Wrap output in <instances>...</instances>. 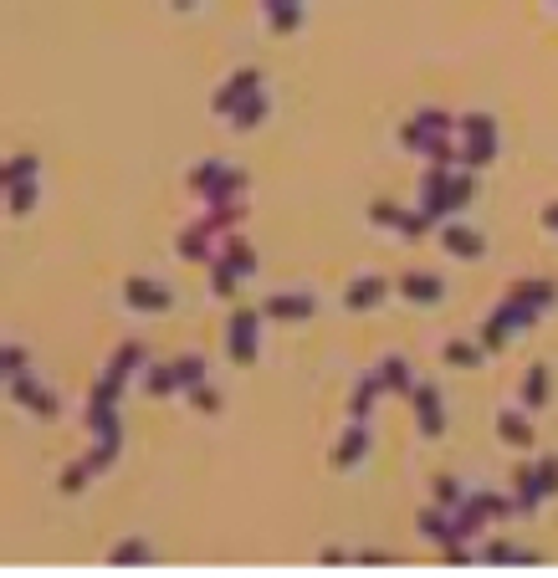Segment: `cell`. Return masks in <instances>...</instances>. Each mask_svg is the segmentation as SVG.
Returning a JSON list of instances; mask_svg holds the SVG:
<instances>
[{"label": "cell", "mask_w": 558, "mask_h": 578, "mask_svg": "<svg viewBox=\"0 0 558 578\" xmlns=\"http://www.w3.org/2000/svg\"><path fill=\"white\" fill-rule=\"evenodd\" d=\"M441 133H456V118H451L446 108H420V113H410V123L400 128V144H405L410 154H425V149H431V139H441Z\"/></svg>", "instance_id": "cell-1"}, {"label": "cell", "mask_w": 558, "mask_h": 578, "mask_svg": "<svg viewBox=\"0 0 558 578\" xmlns=\"http://www.w3.org/2000/svg\"><path fill=\"white\" fill-rule=\"evenodd\" d=\"M256 328H262V307H236L226 323V353L231 364H256Z\"/></svg>", "instance_id": "cell-2"}, {"label": "cell", "mask_w": 558, "mask_h": 578, "mask_svg": "<svg viewBox=\"0 0 558 578\" xmlns=\"http://www.w3.org/2000/svg\"><path fill=\"white\" fill-rule=\"evenodd\" d=\"M6 389H11V399H16V405H21L26 415H41V420H52V415L62 410V405H57V394H52L47 384H36L26 369H21V374H11V379H6Z\"/></svg>", "instance_id": "cell-3"}, {"label": "cell", "mask_w": 558, "mask_h": 578, "mask_svg": "<svg viewBox=\"0 0 558 578\" xmlns=\"http://www.w3.org/2000/svg\"><path fill=\"white\" fill-rule=\"evenodd\" d=\"M123 302L134 307V313H169V307H175V292L159 287L154 277H123Z\"/></svg>", "instance_id": "cell-4"}, {"label": "cell", "mask_w": 558, "mask_h": 578, "mask_svg": "<svg viewBox=\"0 0 558 578\" xmlns=\"http://www.w3.org/2000/svg\"><path fill=\"white\" fill-rule=\"evenodd\" d=\"M410 410H415V425H420L425 440L446 435V405H441V394H436L431 384H415V389H410Z\"/></svg>", "instance_id": "cell-5"}, {"label": "cell", "mask_w": 558, "mask_h": 578, "mask_svg": "<svg viewBox=\"0 0 558 578\" xmlns=\"http://www.w3.org/2000/svg\"><path fill=\"white\" fill-rule=\"evenodd\" d=\"M256 87H262V72H256V67H241V72H231L221 87H216V98H210V113H236V103L241 98H251L256 93Z\"/></svg>", "instance_id": "cell-6"}, {"label": "cell", "mask_w": 558, "mask_h": 578, "mask_svg": "<svg viewBox=\"0 0 558 578\" xmlns=\"http://www.w3.org/2000/svg\"><path fill=\"white\" fill-rule=\"evenodd\" d=\"M318 313V297L313 292H272L262 302V318H277V323H303Z\"/></svg>", "instance_id": "cell-7"}, {"label": "cell", "mask_w": 558, "mask_h": 578, "mask_svg": "<svg viewBox=\"0 0 558 578\" xmlns=\"http://www.w3.org/2000/svg\"><path fill=\"white\" fill-rule=\"evenodd\" d=\"M441 251L456 256V261H482V256H487V241H482V231L461 226V220H446V226H441Z\"/></svg>", "instance_id": "cell-8"}, {"label": "cell", "mask_w": 558, "mask_h": 578, "mask_svg": "<svg viewBox=\"0 0 558 578\" xmlns=\"http://www.w3.org/2000/svg\"><path fill=\"white\" fill-rule=\"evenodd\" d=\"M364 456H369V420H349L343 440L333 446V466H338V471H354Z\"/></svg>", "instance_id": "cell-9"}, {"label": "cell", "mask_w": 558, "mask_h": 578, "mask_svg": "<svg viewBox=\"0 0 558 578\" xmlns=\"http://www.w3.org/2000/svg\"><path fill=\"white\" fill-rule=\"evenodd\" d=\"M395 292H400L405 302H420V307H436V302L446 297V282H441L436 272H405V277L395 282Z\"/></svg>", "instance_id": "cell-10"}, {"label": "cell", "mask_w": 558, "mask_h": 578, "mask_svg": "<svg viewBox=\"0 0 558 578\" xmlns=\"http://www.w3.org/2000/svg\"><path fill=\"white\" fill-rule=\"evenodd\" d=\"M384 297H390V282L384 277H354L343 287V307H349V313H369V307H379Z\"/></svg>", "instance_id": "cell-11"}, {"label": "cell", "mask_w": 558, "mask_h": 578, "mask_svg": "<svg viewBox=\"0 0 558 578\" xmlns=\"http://www.w3.org/2000/svg\"><path fill=\"white\" fill-rule=\"evenodd\" d=\"M482 563H497V568H538L543 558H538L533 548H518V543L487 538V543H482Z\"/></svg>", "instance_id": "cell-12"}, {"label": "cell", "mask_w": 558, "mask_h": 578, "mask_svg": "<svg viewBox=\"0 0 558 578\" xmlns=\"http://www.w3.org/2000/svg\"><path fill=\"white\" fill-rule=\"evenodd\" d=\"M497 435L507 440L512 451H533V420L523 415V410H497Z\"/></svg>", "instance_id": "cell-13"}, {"label": "cell", "mask_w": 558, "mask_h": 578, "mask_svg": "<svg viewBox=\"0 0 558 578\" xmlns=\"http://www.w3.org/2000/svg\"><path fill=\"white\" fill-rule=\"evenodd\" d=\"M379 394H390V389H384V374H379V369L359 374V384H354V394H349V420H369V410H374Z\"/></svg>", "instance_id": "cell-14"}, {"label": "cell", "mask_w": 558, "mask_h": 578, "mask_svg": "<svg viewBox=\"0 0 558 578\" xmlns=\"http://www.w3.org/2000/svg\"><path fill=\"white\" fill-rule=\"evenodd\" d=\"M241 215H246V200H236V205H205V215L195 220V226L205 236H226V231L241 226Z\"/></svg>", "instance_id": "cell-15"}, {"label": "cell", "mask_w": 558, "mask_h": 578, "mask_svg": "<svg viewBox=\"0 0 558 578\" xmlns=\"http://www.w3.org/2000/svg\"><path fill=\"white\" fill-rule=\"evenodd\" d=\"M221 256L231 261V272H236L241 282H251V277H256V251H251V241H246V236L226 231V236H221Z\"/></svg>", "instance_id": "cell-16"}, {"label": "cell", "mask_w": 558, "mask_h": 578, "mask_svg": "<svg viewBox=\"0 0 558 578\" xmlns=\"http://www.w3.org/2000/svg\"><path fill=\"white\" fill-rule=\"evenodd\" d=\"M144 364H149V348H144L139 338H128V343H118V348H113V359H108V369H103V374L128 379V374H139Z\"/></svg>", "instance_id": "cell-17"}, {"label": "cell", "mask_w": 558, "mask_h": 578, "mask_svg": "<svg viewBox=\"0 0 558 578\" xmlns=\"http://www.w3.org/2000/svg\"><path fill=\"white\" fill-rule=\"evenodd\" d=\"M108 568H154V548L144 538H123L108 548Z\"/></svg>", "instance_id": "cell-18"}, {"label": "cell", "mask_w": 558, "mask_h": 578, "mask_svg": "<svg viewBox=\"0 0 558 578\" xmlns=\"http://www.w3.org/2000/svg\"><path fill=\"white\" fill-rule=\"evenodd\" d=\"M267 113H272V98L262 93V87H256V93H251V98H241V103H236V113H231L226 123H231L236 133H246V128H256V123H262Z\"/></svg>", "instance_id": "cell-19"}, {"label": "cell", "mask_w": 558, "mask_h": 578, "mask_svg": "<svg viewBox=\"0 0 558 578\" xmlns=\"http://www.w3.org/2000/svg\"><path fill=\"white\" fill-rule=\"evenodd\" d=\"M36 169H41V154H11V159H0V195H6L11 185H21V180H36Z\"/></svg>", "instance_id": "cell-20"}, {"label": "cell", "mask_w": 558, "mask_h": 578, "mask_svg": "<svg viewBox=\"0 0 558 578\" xmlns=\"http://www.w3.org/2000/svg\"><path fill=\"white\" fill-rule=\"evenodd\" d=\"M210 241H216V236H205L200 226H185V236H180V256H185L190 266H210V261L221 256V251L210 246Z\"/></svg>", "instance_id": "cell-21"}, {"label": "cell", "mask_w": 558, "mask_h": 578, "mask_svg": "<svg viewBox=\"0 0 558 578\" xmlns=\"http://www.w3.org/2000/svg\"><path fill=\"white\" fill-rule=\"evenodd\" d=\"M497 159V133H471V139H461V164L466 169H487Z\"/></svg>", "instance_id": "cell-22"}, {"label": "cell", "mask_w": 558, "mask_h": 578, "mask_svg": "<svg viewBox=\"0 0 558 578\" xmlns=\"http://www.w3.org/2000/svg\"><path fill=\"white\" fill-rule=\"evenodd\" d=\"M144 389L154 399H169V394H180V374H175V359L169 364H144Z\"/></svg>", "instance_id": "cell-23"}, {"label": "cell", "mask_w": 558, "mask_h": 578, "mask_svg": "<svg viewBox=\"0 0 558 578\" xmlns=\"http://www.w3.org/2000/svg\"><path fill=\"white\" fill-rule=\"evenodd\" d=\"M512 502H518V512H538V507H543V492H538V481H533V466L512 471Z\"/></svg>", "instance_id": "cell-24"}, {"label": "cell", "mask_w": 558, "mask_h": 578, "mask_svg": "<svg viewBox=\"0 0 558 578\" xmlns=\"http://www.w3.org/2000/svg\"><path fill=\"white\" fill-rule=\"evenodd\" d=\"M267 26L277 36H292L297 26H303V0H272V6H267Z\"/></svg>", "instance_id": "cell-25"}, {"label": "cell", "mask_w": 558, "mask_h": 578, "mask_svg": "<svg viewBox=\"0 0 558 578\" xmlns=\"http://www.w3.org/2000/svg\"><path fill=\"white\" fill-rule=\"evenodd\" d=\"M548 389H553V374H548L543 364H533V369L523 374V410H543V405H548Z\"/></svg>", "instance_id": "cell-26"}, {"label": "cell", "mask_w": 558, "mask_h": 578, "mask_svg": "<svg viewBox=\"0 0 558 578\" xmlns=\"http://www.w3.org/2000/svg\"><path fill=\"white\" fill-rule=\"evenodd\" d=\"M241 190H246V174H241V169H226L221 180L210 185L200 200H205V205H236V200H241Z\"/></svg>", "instance_id": "cell-27"}, {"label": "cell", "mask_w": 558, "mask_h": 578, "mask_svg": "<svg viewBox=\"0 0 558 578\" xmlns=\"http://www.w3.org/2000/svg\"><path fill=\"white\" fill-rule=\"evenodd\" d=\"M379 374H384V389H390V394H410V389H415L410 364L400 359V353H390V359H379Z\"/></svg>", "instance_id": "cell-28"}, {"label": "cell", "mask_w": 558, "mask_h": 578, "mask_svg": "<svg viewBox=\"0 0 558 578\" xmlns=\"http://www.w3.org/2000/svg\"><path fill=\"white\" fill-rule=\"evenodd\" d=\"M415 522H420V532H425L431 543H441V548L451 543V512H446V507H425Z\"/></svg>", "instance_id": "cell-29"}, {"label": "cell", "mask_w": 558, "mask_h": 578, "mask_svg": "<svg viewBox=\"0 0 558 578\" xmlns=\"http://www.w3.org/2000/svg\"><path fill=\"white\" fill-rule=\"evenodd\" d=\"M93 476H98V471H93V461L82 456V461L62 466V476H57V492H62V497H77V492H82V486H88Z\"/></svg>", "instance_id": "cell-30"}, {"label": "cell", "mask_w": 558, "mask_h": 578, "mask_svg": "<svg viewBox=\"0 0 558 578\" xmlns=\"http://www.w3.org/2000/svg\"><path fill=\"white\" fill-rule=\"evenodd\" d=\"M210 292H216L221 302H231V297L241 292V277L231 272V261H226V256H216V261H210Z\"/></svg>", "instance_id": "cell-31"}, {"label": "cell", "mask_w": 558, "mask_h": 578, "mask_svg": "<svg viewBox=\"0 0 558 578\" xmlns=\"http://www.w3.org/2000/svg\"><path fill=\"white\" fill-rule=\"evenodd\" d=\"M221 174H226V164H221V159H200V164L185 174V185H190V195H205L210 185L221 180Z\"/></svg>", "instance_id": "cell-32"}, {"label": "cell", "mask_w": 558, "mask_h": 578, "mask_svg": "<svg viewBox=\"0 0 558 578\" xmlns=\"http://www.w3.org/2000/svg\"><path fill=\"white\" fill-rule=\"evenodd\" d=\"M482 353H487V348H482V338H477V343L451 338V343H446V364H456V369H477V364H482Z\"/></svg>", "instance_id": "cell-33"}, {"label": "cell", "mask_w": 558, "mask_h": 578, "mask_svg": "<svg viewBox=\"0 0 558 578\" xmlns=\"http://www.w3.org/2000/svg\"><path fill=\"white\" fill-rule=\"evenodd\" d=\"M36 200H41V185H36V180H21V185L6 190V210H11V215H31Z\"/></svg>", "instance_id": "cell-34"}, {"label": "cell", "mask_w": 558, "mask_h": 578, "mask_svg": "<svg viewBox=\"0 0 558 578\" xmlns=\"http://www.w3.org/2000/svg\"><path fill=\"white\" fill-rule=\"evenodd\" d=\"M431 492H436V507H446V512L466 507V492H461V481H456V476H436V481H431Z\"/></svg>", "instance_id": "cell-35"}, {"label": "cell", "mask_w": 558, "mask_h": 578, "mask_svg": "<svg viewBox=\"0 0 558 578\" xmlns=\"http://www.w3.org/2000/svg\"><path fill=\"white\" fill-rule=\"evenodd\" d=\"M533 481H538L543 502L558 497V456H538V461H533Z\"/></svg>", "instance_id": "cell-36"}, {"label": "cell", "mask_w": 558, "mask_h": 578, "mask_svg": "<svg viewBox=\"0 0 558 578\" xmlns=\"http://www.w3.org/2000/svg\"><path fill=\"white\" fill-rule=\"evenodd\" d=\"M471 507H477L482 517H512L518 512V502H507V497H497V492H477V497H466Z\"/></svg>", "instance_id": "cell-37"}, {"label": "cell", "mask_w": 558, "mask_h": 578, "mask_svg": "<svg viewBox=\"0 0 558 578\" xmlns=\"http://www.w3.org/2000/svg\"><path fill=\"white\" fill-rule=\"evenodd\" d=\"M123 384H128V379L103 374V379L93 384V394H88V405H123Z\"/></svg>", "instance_id": "cell-38"}, {"label": "cell", "mask_w": 558, "mask_h": 578, "mask_svg": "<svg viewBox=\"0 0 558 578\" xmlns=\"http://www.w3.org/2000/svg\"><path fill=\"white\" fill-rule=\"evenodd\" d=\"M185 394H190V405H195L200 415H221V394H216V389H210V379H200V384H190Z\"/></svg>", "instance_id": "cell-39"}, {"label": "cell", "mask_w": 558, "mask_h": 578, "mask_svg": "<svg viewBox=\"0 0 558 578\" xmlns=\"http://www.w3.org/2000/svg\"><path fill=\"white\" fill-rule=\"evenodd\" d=\"M431 226H436V220H431V215H425V210H405L395 231H400L405 241H420V236H425V231H431Z\"/></svg>", "instance_id": "cell-40"}, {"label": "cell", "mask_w": 558, "mask_h": 578, "mask_svg": "<svg viewBox=\"0 0 558 578\" xmlns=\"http://www.w3.org/2000/svg\"><path fill=\"white\" fill-rule=\"evenodd\" d=\"M175 374H180V389H190V384L205 379V359H200V353H180V359H175Z\"/></svg>", "instance_id": "cell-41"}, {"label": "cell", "mask_w": 558, "mask_h": 578, "mask_svg": "<svg viewBox=\"0 0 558 578\" xmlns=\"http://www.w3.org/2000/svg\"><path fill=\"white\" fill-rule=\"evenodd\" d=\"M471 133H497L492 113H466V118H456V139H471Z\"/></svg>", "instance_id": "cell-42"}, {"label": "cell", "mask_w": 558, "mask_h": 578, "mask_svg": "<svg viewBox=\"0 0 558 578\" xmlns=\"http://www.w3.org/2000/svg\"><path fill=\"white\" fill-rule=\"evenodd\" d=\"M26 364H31V353H26L21 343H0V369H6V379H11V374H21Z\"/></svg>", "instance_id": "cell-43"}, {"label": "cell", "mask_w": 558, "mask_h": 578, "mask_svg": "<svg viewBox=\"0 0 558 578\" xmlns=\"http://www.w3.org/2000/svg\"><path fill=\"white\" fill-rule=\"evenodd\" d=\"M400 215H405V210H400L395 200H374V205H369V220H374V226H390V231H395Z\"/></svg>", "instance_id": "cell-44"}, {"label": "cell", "mask_w": 558, "mask_h": 578, "mask_svg": "<svg viewBox=\"0 0 558 578\" xmlns=\"http://www.w3.org/2000/svg\"><path fill=\"white\" fill-rule=\"evenodd\" d=\"M354 563H359V568H395L400 558L384 553V548H364V553H354Z\"/></svg>", "instance_id": "cell-45"}, {"label": "cell", "mask_w": 558, "mask_h": 578, "mask_svg": "<svg viewBox=\"0 0 558 578\" xmlns=\"http://www.w3.org/2000/svg\"><path fill=\"white\" fill-rule=\"evenodd\" d=\"M441 553H446V563H451V568H471V563H477V558L466 553V543H446Z\"/></svg>", "instance_id": "cell-46"}, {"label": "cell", "mask_w": 558, "mask_h": 578, "mask_svg": "<svg viewBox=\"0 0 558 578\" xmlns=\"http://www.w3.org/2000/svg\"><path fill=\"white\" fill-rule=\"evenodd\" d=\"M318 563H323V568H349V563H354V553H343V548H323V553H318Z\"/></svg>", "instance_id": "cell-47"}, {"label": "cell", "mask_w": 558, "mask_h": 578, "mask_svg": "<svg viewBox=\"0 0 558 578\" xmlns=\"http://www.w3.org/2000/svg\"><path fill=\"white\" fill-rule=\"evenodd\" d=\"M543 226H548V231H553V236H558V200H553V205H548V210H543Z\"/></svg>", "instance_id": "cell-48"}, {"label": "cell", "mask_w": 558, "mask_h": 578, "mask_svg": "<svg viewBox=\"0 0 558 578\" xmlns=\"http://www.w3.org/2000/svg\"><path fill=\"white\" fill-rule=\"evenodd\" d=\"M169 6H175V11H195V6H200V0H169Z\"/></svg>", "instance_id": "cell-49"}, {"label": "cell", "mask_w": 558, "mask_h": 578, "mask_svg": "<svg viewBox=\"0 0 558 578\" xmlns=\"http://www.w3.org/2000/svg\"><path fill=\"white\" fill-rule=\"evenodd\" d=\"M0 384H6V369H0Z\"/></svg>", "instance_id": "cell-50"}, {"label": "cell", "mask_w": 558, "mask_h": 578, "mask_svg": "<svg viewBox=\"0 0 558 578\" xmlns=\"http://www.w3.org/2000/svg\"><path fill=\"white\" fill-rule=\"evenodd\" d=\"M267 6H272V0H262V11H267Z\"/></svg>", "instance_id": "cell-51"}]
</instances>
